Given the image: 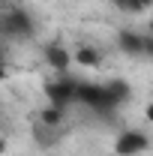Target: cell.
I'll list each match as a JSON object with an SVG mask.
<instances>
[{"instance_id": "6da1fadb", "label": "cell", "mask_w": 153, "mask_h": 156, "mask_svg": "<svg viewBox=\"0 0 153 156\" xmlns=\"http://www.w3.org/2000/svg\"><path fill=\"white\" fill-rule=\"evenodd\" d=\"M0 33L12 42H24V39H33L36 33V21L30 18L27 9H9L0 15Z\"/></svg>"}, {"instance_id": "7a4b0ae2", "label": "cell", "mask_w": 153, "mask_h": 156, "mask_svg": "<svg viewBox=\"0 0 153 156\" xmlns=\"http://www.w3.org/2000/svg\"><path fill=\"white\" fill-rule=\"evenodd\" d=\"M75 90H78V81H75V78H69L66 72L45 81V99H48V105L63 108V111L75 102Z\"/></svg>"}, {"instance_id": "3957f363", "label": "cell", "mask_w": 153, "mask_h": 156, "mask_svg": "<svg viewBox=\"0 0 153 156\" xmlns=\"http://www.w3.org/2000/svg\"><path fill=\"white\" fill-rule=\"evenodd\" d=\"M150 147V138L147 132H141V129H123L114 141V153L117 156H141L144 150Z\"/></svg>"}, {"instance_id": "277c9868", "label": "cell", "mask_w": 153, "mask_h": 156, "mask_svg": "<svg viewBox=\"0 0 153 156\" xmlns=\"http://www.w3.org/2000/svg\"><path fill=\"white\" fill-rule=\"evenodd\" d=\"M117 48L129 57H144V54H150L153 42L150 36H144L138 30H117Z\"/></svg>"}, {"instance_id": "5b68a950", "label": "cell", "mask_w": 153, "mask_h": 156, "mask_svg": "<svg viewBox=\"0 0 153 156\" xmlns=\"http://www.w3.org/2000/svg\"><path fill=\"white\" fill-rule=\"evenodd\" d=\"M42 54H45V63H48L57 75L69 72V66H72V54H69L66 45H60V42H48V45L42 48Z\"/></svg>"}, {"instance_id": "8992f818", "label": "cell", "mask_w": 153, "mask_h": 156, "mask_svg": "<svg viewBox=\"0 0 153 156\" xmlns=\"http://www.w3.org/2000/svg\"><path fill=\"white\" fill-rule=\"evenodd\" d=\"M117 12H126V15H141L153 6V0H111Z\"/></svg>"}, {"instance_id": "52a82bcc", "label": "cell", "mask_w": 153, "mask_h": 156, "mask_svg": "<svg viewBox=\"0 0 153 156\" xmlns=\"http://www.w3.org/2000/svg\"><path fill=\"white\" fill-rule=\"evenodd\" d=\"M72 60H78L81 66H90V69L99 66V54H96V48H87V45H84V48H78L75 54H72Z\"/></svg>"}, {"instance_id": "ba28073f", "label": "cell", "mask_w": 153, "mask_h": 156, "mask_svg": "<svg viewBox=\"0 0 153 156\" xmlns=\"http://www.w3.org/2000/svg\"><path fill=\"white\" fill-rule=\"evenodd\" d=\"M39 120H42V126H60V123H63V108L48 105V108L39 114Z\"/></svg>"}, {"instance_id": "9c48e42d", "label": "cell", "mask_w": 153, "mask_h": 156, "mask_svg": "<svg viewBox=\"0 0 153 156\" xmlns=\"http://www.w3.org/2000/svg\"><path fill=\"white\" fill-rule=\"evenodd\" d=\"M6 78V63H3V54H0V81Z\"/></svg>"}, {"instance_id": "30bf717a", "label": "cell", "mask_w": 153, "mask_h": 156, "mask_svg": "<svg viewBox=\"0 0 153 156\" xmlns=\"http://www.w3.org/2000/svg\"><path fill=\"white\" fill-rule=\"evenodd\" d=\"M6 147H9V144H6V138H0V156L6 153Z\"/></svg>"}]
</instances>
